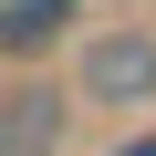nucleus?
I'll list each match as a JSON object with an SVG mask.
<instances>
[{
  "label": "nucleus",
  "instance_id": "f257e3e1",
  "mask_svg": "<svg viewBox=\"0 0 156 156\" xmlns=\"http://www.w3.org/2000/svg\"><path fill=\"white\" fill-rule=\"evenodd\" d=\"M83 94L104 104V115H135V104H156V31H94L83 42Z\"/></svg>",
  "mask_w": 156,
  "mask_h": 156
},
{
  "label": "nucleus",
  "instance_id": "f03ea898",
  "mask_svg": "<svg viewBox=\"0 0 156 156\" xmlns=\"http://www.w3.org/2000/svg\"><path fill=\"white\" fill-rule=\"evenodd\" d=\"M62 31H83V0H0V52L11 62H42Z\"/></svg>",
  "mask_w": 156,
  "mask_h": 156
},
{
  "label": "nucleus",
  "instance_id": "7ed1b4c3",
  "mask_svg": "<svg viewBox=\"0 0 156 156\" xmlns=\"http://www.w3.org/2000/svg\"><path fill=\"white\" fill-rule=\"evenodd\" d=\"M0 146H11V156H21V146H31V156H42V146H62V94H42V83H31V94H11Z\"/></svg>",
  "mask_w": 156,
  "mask_h": 156
},
{
  "label": "nucleus",
  "instance_id": "20e7f679",
  "mask_svg": "<svg viewBox=\"0 0 156 156\" xmlns=\"http://www.w3.org/2000/svg\"><path fill=\"white\" fill-rule=\"evenodd\" d=\"M115 156H156V125H146V135H125V146H115Z\"/></svg>",
  "mask_w": 156,
  "mask_h": 156
}]
</instances>
